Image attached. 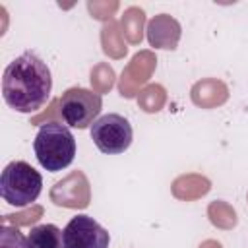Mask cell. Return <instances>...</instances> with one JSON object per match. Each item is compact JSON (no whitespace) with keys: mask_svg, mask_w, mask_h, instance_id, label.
Wrapping results in <instances>:
<instances>
[{"mask_svg":"<svg viewBox=\"0 0 248 248\" xmlns=\"http://www.w3.org/2000/svg\"><path fill=\"white\" fill-rule=\"evenodd\" d=\"M50 70L35 52L27 50L6 66L2 76V97L10 108L25 114L35 112L50 99Z\"/></svg>","mask_w":248,"mask_h":248,"instance_id":"cell-1","label":"cell"},{"mask_svg":"<svg viewBox=\"0 0 248 248\" xmlns=\"http://www.w3.org/2000/svg\"><path fill=\"white\" fill-rule=\"evenodd\" d=\"M33 149L43 169L58 172L72 165L76 157V140L68 126L52 120L41 124L33 141Z\"/></svg>","mask_w":248,"mask_h":248,"instance_id":"cell-2","label":"cell"},{"mask_svg":"<svg viewBox=\"0 0 248 248\" xmlns=\"http://www.w3.org/2000/svg\"><path fill=\"white\" fill-rule=\"evenodd\" d=\"M43 190V176L25 161H12L0 176V194L4 202L16 207L33 205Z\"/></svg>","mask_w":248,"mask_h":248,"instance_id":"cell-3","label":"cell"},{"mask_svg":"<svg viewBox=\"0 0 248 248\" xmlns=\"http://www.w3.org/2000/svg\"><path fill=\"white\" fill-rule=\"evenodd\" d=\"M101 108V95L85 87H70L58 99V114L68 126L78 130L91 126L97 120Z\"/></svg>","mask_w":248,"mask_h":248,"instance_id":"cell-4","label":"cell"},{"mask_svg":"<svg viewBox=\"0 0 248 248\" xmlns=\"http://www.w3.org/2000/svg\"><path fill=\"white\" fill-rule=\"evenodd\" d=\"M132 138H134L132 126L120 114L108 112L99 116L91 124V140L97 145V149L107 155L124 153L130 147Z\"/></svg>","mask_w":248,"mask_h":248,"instance_id":"cell-5","label":"cell"},{"mask_svg":"<svg viewBox=\"0 0 248 248\" xmlns=\"http://www.w3.org/2000/svg\"><path fill=\"white\" fill-rule=\"evenodd\" d=\"M110 236L89 215H76L64 227V248H108Z\"/></svg>","mask_w":248,"mask_h":248,"instance_id":"cell-6","label":"cell"},{"mask_svg":"<svg viewBox=\"0 0 248 248\" xmlns=\"http://www.w3.org/2000/svg\"><path fill=\"white\" fill-rule=\"evenodd\" d=\"M50 202L58 207L85 209L91 202L89 180L81 170H72L66 178L58 180L50 190Z\"/></svg>","mask_w":248,"mask_h":248,"instance_id":"cell-7","label":"cell"},{"mask_svg":"<svg viewBox=\"0 0 248 248\" xmlns=\"http://www.w3.org/2000/svg\"><path fill=\"white\" fill-rule=\"evenodd\" d=\"M157 66V58L151 50H140L132 56L128 66L122 70V76L118 79V91L126 99H134L140 93V87L147 83L153 70Z\"/></svg>","mask_w":248,"mask_h":248,"instance_id":"cell-8","label":"cell"},{"mask_svg":"<svg viewBox=\"0 0 248 248\" xmlns=\"http://www.w3.org/2000/svg\"><path fill=\"white\" fill-rule=\"evenodd\" d=\"M147 41L153 48H165V50H174L178 46L182 27L180 23L169 16V14H157L147 21L145 27Z\"/></svg>","mask_w":248,"mask_h":248,"instance_id":"cell-9","label":"cell"},{"mask_svg":"<svg viewBox=\"0 0 248 248\" xmlns=\"http://www.w3.org/2000/svg\"><path fill=\"white\" fill-rule=\"evenodd\" d=\"M190 97H192V103L200 108H215V107H221L223 103H227L229 87L221 79L205 78L192 85Z\"/></svg>","mask_w":248,"mask_h":248,"instance_id":"cell-10","label":"cell"},{"mask_svg":"<svg viewBox=\"0 0 248 248\" xmlns=\"http://www.w3.org/2000/svg\"><path fill=\"white\" fill-rule=\"evenodd\" d=\"M211 190V182L209 178H205L203 174L198 172H188V174H180L178 178H174L170 192L176 200L182 202H194L200 200L202 196H205Z\"/></svg>","mask_w":248,"mask_h":248,"instance_id":"cell-11","label":"cell"},{"mask_svg":"<svg viewBox=\"0 0 248 248\" xmlns=\"http://www.w3.org/2000/svg\"><path fill=\"white\" fill-rule=\"evenodd\" d=\"M145 27V12L140 6H130L124 10L120 17V31L130 45H140L143 39Z\"/></svg>","mask_w":248,"mask_h":248,"instance_id":"cell-12","label":"cell"},{"mask_svg":"<svg viewBox=\"0 0 248 248\" xmlns=\"http://www.w3.org/2000/svg\"><path fill=\"white\" fill-rule=\"evenodd\" d=\"M101 46H103V52L107 56H110V58H124L126 56L128 46L124 45L120 25L114 19L103 23V29H101Z\"/></svg>","mask_w":248,"mask_h":248,"instance_id":"cell-13","label":"cell"},{"mask_svg":"<svg viewBox=\"0 0 248 248\" xmlns=\"http://www.w3.org/2000/svg\"><path fill=\"white\" fill-rule=\"evenodd\" d=\"M31 248H64V231L56 225H37L27 234Z\"/></svg>","mask_w":248,"mask_h":248,"instance_id":"cell-14","label":"cell"},{"mask_svg":"<svg viewBox=\"0 0 248 248\" xmlns=\"http://www.w3.org/2000/svg\"><path fill=\"white\" fill-rule=\"evenodd\" d=\"M207 217L211 221V225H215L217 229H232L236 227V211L232 209V205H229L223 200H215L207 205Z\"/></svg>","mask_w":248,"mask_h":248,"instance_id":"cell-15","label":"cell"},{"mask_svg":"<svg viewBox=\"0 0 248 248\" xmlns=\"http://www.w3.org/2000/svg\"><path fill=\"white\" fill-rule=\"evenodd\" d=\"M167 103V91L159 83H149L138 93V105L145 112H159Z\"/></svg>","mask_w":248,"mask_h":248,"instance_id":"cell-16","label":"cell"},{"mask_svg":"<svg viewBox=\"0 0 248 248\" xmlns=\"http://www.w3.org/2000/svg\"><path fill=\"white\" fill-rule=\"evenodd\" d=\"M91 85H93V91L95 93H107L110 91V87L114 85V70L105 64V62H99L93 70H91Z\"/></svg>","mask_w":248,"mask_h":248,"instance_id":"cell-17","label":"cell"},{"mask_svg":"<svg viewBox=\"0 0 248 248\" xmlns=\"http://www.w3.org/2000/svg\"><path fill=\"white\" fill-rule=\"evenodd\" d=\"M0 248H31L29 238L19 232L16 227L2 225L0 227Z\"/></svg>","mask_w":248,"mask_h":248,"instance_id":"cell-18","label":"cell"},{"mask_svg":"<svg viewBox=\"0 0 248 248\" xmlns=\"http://www.w3.org/2000/svg\"><path fill=\"white\" fill-rule=\"evenodd\" d=\"M118 2L116 0H110V2H103V0H89L87 2V10H89V14H91V17L93 19H99V21H110L112 19V16H114V12L118 10Z\"/></svg>","mask_w":248,"mask_h":248,"instance_id":"cell-19","label":"cell"},{"mask_svg":"<svg viewBox=\"0 0 248 248\" xmlns=\"http://www.w3.org/2000/svg\"><path fill=\"white\" fill-rule=\"evenodd\" d=\"M41 215H43V207H41V205H31L29 209H25V211H21V213L4 215V217H2V225H10V223H14V227L31 225V223L39 221Z\"/></svg>","mask_w":248,"mask_h":248,"instance_id":"cell-20","label":"cell"},{"mask_svg":"<svg viewBox=\"0 0 248 248\" xmlns=\"http://www.w3.org/2000/svg\"><path fill=\"white\" fill-rule=\"evenodd\" d=\"M200 248H223V246H221V242L209 238V240H203V242L200 244Z\"/></svg>","mask_w":248,"mask_h":248,"instance_id":"cell-21","label":"cell"},{"mask_svg":"<svg viewBox=\"0 0 248 248\" xmlns=\"http://www.w3.org/2000/svg\"><path fill=\"white\" fill-rule=\"evenodd\" d=\"M246 198H248V196H246Z\"/></svg>","mask_w":248,"mask_h":248,"instance_id":"cell-22","label":"cell"}]
</instances>
